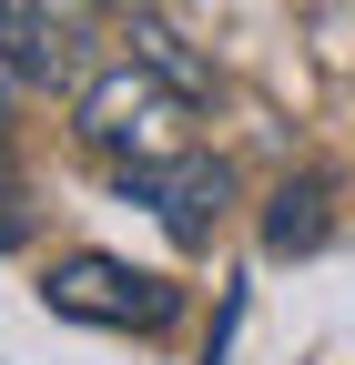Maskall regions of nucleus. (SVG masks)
<instances>
[{
    "instance_id": "obj_1",
    "label": "nucleus",
    "mask_w": 355,
    "mask_h": 365,
    "mask_svg": "<svg viewBox=\"0 0 355 365\" xmlns=\"http://www.w3.org/2000/svg\"><path fill=\"white\" fill-rule=\"evenodd\" d=\"M81 153H102L112 173H143V163H173V153H193V91L183 81H163L153 61H112L92 91H81Z\"/></svg>"
},
{
    "instance_id": "obj_2",
    "label": "nucleus",
    "mask_w": 355,
    "mask_h": 365,
    "mask_svg": "<svg viewBox=\"0 0 355 365\" xmlns=\"http://www.w3.org/2000/svg\"><path fill=\"white\" fill-rule=\"evenodd\" d=\"M41 304H51L61 325H102V335H163L173 314H183V294H173L163 274L122 264V254H71V264H51Z\"/></svg>"
},
{
    "instance_id": "obj_3",
    "label": "nucleus",
    "mask_w": 355,
    "mask_h": 365,
    "mask_svg": "<svg viewBox=\"0 0 355 365\" xmlns=\"http://www.w3.org/2000/svg\"><path fill=\"white\" fill-rule=\"evenodd\" d=\"M122 193H132V203H153L173 244H213L234 173L213 163V153H173V163H143V173H122Z\"/></svg>"
},
{
    "instance_id": "obj_4",
    "label": "nucleus",
    "mask_w": 355,
    "mask_h": 365,
    "mask_svg": "<svg viewBox=\"0 0 355 365\" xmlns=\"http://www.w3.org/2000/svg\"><path fill=\"white\" fill-rule=\"evenodd\" d=\"M81 11H92V0H0V71L21 91L51 81L61 51H71V31H81Z\"/></svg>"
},
{
    "instance_id": "obj_5",
    "label": "nucleus",
    "mask_w": 355,
    "mask_h": 365,
    "mask_svg": "<svg viewBox=\"0 0 355 365\" xmlns=\"http://www.w3.org/2000/svg\"><path fill=\"white\" fill-rule=\"evenodd\" d=\"M325 223H335V182L325 173H294L274 193V213H264V254H315Z\"/></svg>"
},
{
    "instance_id": "obj_6",
    "label": "nucleus",
    "mask_w": 355,
    "mask_h": 365,
    "mask_svg": "<svg viewBox=\"0 0 355 365\" xmlns=\"http://www.w3.org/2000/svg\"><path fill=\"white\" fill-rule=\"evenodd\" d=\"M0 244H21V213H11V173H0Z\"/></svg>"
}]
</instances>
